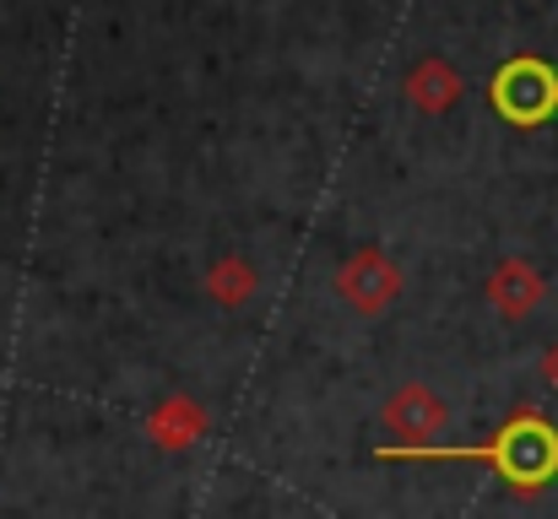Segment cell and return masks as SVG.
<instances>
[{
  "label": "cell",
  "instance_id": "obj_3",
  "mask_svg": "<svg viewBox=\"0 0 558 519\" xmlns=\"http://www.w3.org/2000/svg\"><path fill=\"white\" fill-rule=\"evenodd\" d=\"M390 287H396V276H390V265H385L379 255H353V265L342 271V293H348L359 309H385Z\"/></svg>",
  "mask_w": 558,
  "mask_h": 519
},
{
  "label": "cell",
  "instance_id": "obj_6",
  "mask_svg": "<svg viewBox=\"0 0 558 519\" xmlns=\"http://www.w3.org/2000/svg\"><path fill=\"white\" fill-rule=\"evenodd\" d=\"M548 384H554V390H558V346H554V351H548Z\"/></svg>",
  "mask_w": 558,
  "mask_h": 519
},
{
  "label": "cell",
  "instance_id": "obj_1",
  "mask_svg": "<svg viewBox=\"0 0 558 519\" xmlns=\"http://www.w3.org/2000/svg\"><path fill=\"white\" fill-rule=\"evenodd\" d=\"M472 460H488L505 482H515V487H543V482H554L558 477V428H548L543 417H515L505 433H499V444H488V449H466Z\"/></svg>",
  "mask_w": 558,
  "mask_h": 519
},
{
  "label": "cell",
  "instance_id": "obj_2",
  "mask_svg": "<svg viewBox=\"0 0 558 519\" xmlns=\"http://www.w3.org/2000/svg\"><path fill=\"white\" fill-rule=\"evenodd\" d=\"M499 109L515 120V125H537L558 109V76L537 60H515L505 76H499Z\"/></svg>",
  "mask_w": 558,
  "mask_h": 519
},
{
  "label": "cell",
  "instance_id": "obj_5",
  "mask_svg": "<svg viewBox=\"0 0 558 519\" xmlns=\"http://www.w3.org/2000/svg\"><path fill=\"white\" fill-rule=\"evenodd\" d=\"M537 298H543V282H537L526 265H505V271L494 276V304H499L505 314H526V309H537Z\"/></svg>",
  "mask_w": 558,
  "mask_h": 519
},
{
  "label": "cell",
  "instance_id": "obj_4",
  "mask_svg": "<svg viewBox=\"0 0 558 519\" xmlns=\"http://www.w3.org/2000/svg\"><path fill=\"white\" fill-rule=\"evenodd\" d=\"M439 422H445V406L423 384H407L390 400V428H401V433H439Z\"/></svg>",
  "mask_w": 558,
  "mask_h": 519
}]
</instances>
